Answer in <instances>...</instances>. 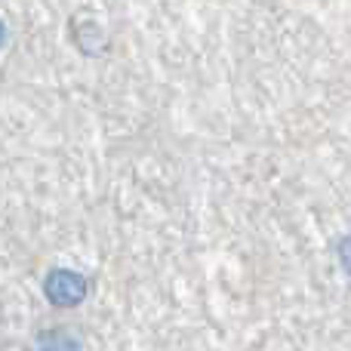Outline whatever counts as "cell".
Instances as JSON below:
<instances>
[{
  "mask_svg": "<svg viewBox=\"0 0 351 351\" xmlns=\"http://www.w3.org/2000/svg\"><path fill=\"white\" fill-rule=\"evenodd\" d=\"M34 351H84V342H80L71 330L49 327V330H40V333H37Z\"/></svg>",
  "mask_w": 351,
  "mask_h": 351,
  "instance_id": "obj_2",
  "label": "cell"
},
{
  "mask_svg": "<svg viewBox=\"0 0 351 351\" xmlns=\"http://www.w3.org/2000/svg\"><path fill=\"white\" fill-rule=\"evenodd\" d=\"M3 43H6V22L0 19V49H3Z\"/></svg>",
  "mask_w": 351,
  "mask_h": 351,
  "instance_id": "obj_4",
  "label": "cell"
},
{
  "mask_svg": "<svg viewBox=\"0 0 351 351\" xmlns=\"http://www.w3.org/2000/svg\"><path fill=\"white\" fill-rule=\"evenodd\" d=\"M336 259H339L342 271H346L348 278H351V234L339 237V243H336Z\"/></svg>",
  "mask_w": 351,
  "mask_h": 351,
  "instance_id": "obj_3",
  "label": "cell"
},
{
  "mask_svg": "<svg viewBox=\"0 0 351 351\" xmlns=\"http://www.w3.org/2000/svg\"><path fill=\"white\" fill-rule=\"evenodd\" d=\"M43 296L53 308H77L90 296V280L74 268H53L43 278Z\"/></svg>",
  "mask_w": 351,
  "mask_h": 351,
  "instance_id": "obj_1",
  "label": "cell"
}]
</instances>
